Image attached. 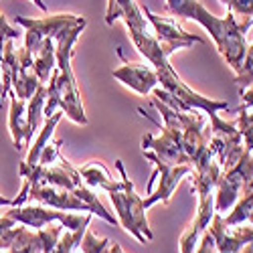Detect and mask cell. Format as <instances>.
<instances>
[{"instance_id":"cell-1","label":"cell","mask_w":253,"mask_h":253,"mask_svg":"<svg viewBox=\"0 0 253 253\" xmlns=\"http://www.w3.org/2000/svg\"><path fill=\"white\" fill-rule=\"evenodd\" d=\"M124 25H126V29H128V35L132 39V43L136 45V49L140 51V55H144L146 61L154 67V71L158 75V83H160L162 89H166L172 97H176L178 101L188 105L191 110H201L205 114H219L221 110L229 108L227 101L205 97V95L197 93L193 87H188L186 83L178 77V73L172 69L170 63H168V57L170 55H168V51L156 39L150 23L142 14V8H140V12L136 16L126 18Z\"/></svg>"},{"instance_id":"cell-2","label":"cell","mask_w":253,"mask_h":253,"mask_svg":"<svg viewBox=\"0 0 253 253\" xmlns=\"http://www.w3.org/2000/svg\"><path fill=\"white\" fill-rule=\"evenodd\" d=\"M166 8L172 16H182L199 23L215 41L227 65L235 73L239 71L247 51L245 35L253 27V18L239 20L233 12H227V16H215L199 0H166Z\"/></svg>"},{"instance_id":"cell-3","label":"cell","mask_w":253,"mask_h":253,"mask_svg":"<svg viewBox=\"0 0 253 253\" xmlns=\"http://www.w3.org/2000/svg\"><path fill=\"white\" fill-rule=\"evenodd\" d=\"M85 23H79L67 31H63L57 39H55V55H57V67L51 73V79L55 81V87L59 93V101H61V112L65 114L71 122L85 126L87 124V116H85V108L81 103V93L77 87V81L73 75V67H71V59H73V47L77 43L79 35L85 29Z\"/></svg>"},{"instance_id":"cell-4","label":"cell","mask_w":253,"mask_h":253,"mask_svg":"<svg viewBox=\"0 0 253 253\" xmlns=\"http://www.w3.org/2000/svg\"><path fill=\"white\" fill-rule=\"evenodd\" d=\"M116 168L120 170V176H122V186L118 191H112L108 195H110V201L114 205L118 223L128 231L132 237H136L140 243H148L154 239V233L148 225V219H146V209H144L142 197L136 195L134 184L128 178V174H126V168H124L122 160L116 162Z\"/></svg>"},{"instance_id":"cell-5","label":"cell","mask_w":253,"mask_h":253,"mask_svg":"<svg viewBox=\"0 0 253 253\" xmlns=\"http://www.w3.org/2000/svg\"><path fill=\"white\" fill-rule=\"evenodd\" d=\"M8 219H12L18 225H25L31 227L33 231H39L51 223H59L63 227H67L69 231H75L83 225H89L91 221V213H79V215H71L65 213V211H59V209H51L45 205H20V207H10V211H6Z\"/></svg>"},{"instance_id":"cell-6","label":"cell","mask_w":253,"mask_h":253,"mask_svg":"<svg viewBox=\"0 0 253 253\" xmlns=\"http://www.w3.org/2000/svg\"><path fill=\"white\" fill-rule=\"evenodd\" d=\"M253 178V152L249 148L243 150L241 158L227 170L221 172L219 182L215 186V211L225 213L231 211L237 199L241 197L243 188Z\"/></svg>"},{"instance_id":"cell-7","label":"cell","mask_w":253,"mask_h":253,"mask_svg":"<svg viewBox=\"0 0 253 253\" xmlns=\"http://www.w3.org/2000/svg\"><path fill=\"white\" fill-rule=\"evenodd\" d=\"M79 23H85V18L79 14H49L45 18H27V16H14V25L25 29V47L35 55L39 47L43 45L45 39H57L63 31H67Z\"/></svg>"},{"instance_id":"cell-8","label":"cell","mask_w":253,"mask_h":253,"mask_svg":"<svg viewBox=\"0 0 253 253\" xmlns=\"http://www.w3.org/2000/svg\"><path fill=\"white\" fill-rule=\"evenodd\" d=\"M20 176L25 178L27 184H49L57 188H65V191H73L83 180L79 176V170L71 166V162L65 156H59L55 164H33L27 166L25 162L20 164Z\"/></svg>"},{"instance_id":"cell-9","label":"cell","mask_w":253,"mask_h":253,"mask_svg":"<svg viewBox=\"0 0 253 253\" xmlns=\"http://www.w3.org/2000/svg\"><path fill=\"white\" fill-rule=\"evenodd\" d=\"M211 118V146L217 154V160L221 164L223 170L233 166L243 150H245V144H243V136L237 128V124H231V122H225L219 118V114H209Z\"/></svg>"},{"instance_id":"cell-10","label":"cell","mask_w":253,"mask_h":253,"mask_svg":"<svg viewBox=\"0 0 253 253\" xmlns=\"http://www.w3.org/2000/svg\"><path fill=\"white\" fill-rule=\"evenodd\" d=\"M144 156L156 166L154 176L158 178V186L154 188V191H150L146 199H142L144 209H150V207H154L158 203H164V205L170 203V197L174 195V188L178 186V182L184 176H188V174L193 172V166L191 164L172 166V164L164 162L162 158H158L154 152H148V150H144Z\"/></svg>"},{"instance_id":"cell-11","label":"cell","mask_w":253,"mask_h":253,"mask_svg":"<svg viewBox=\"0 0 253 253\" xmlns=\"http://www.w3.org/2000/svg\"><path fill=\"white\" fill-rule=\"evenodd\" d=\"M142 14L146 16V20L150 23L156 39L162 43V47L168 51V55H172L176 49H186L191 45H201L205 43V39L197 37L195 33H186L172 16H162V14H154L150 8L140 6Z\"/></svg>"},{"instance_id":"cell-12","label":"cell","mask_w":253,"mask_h":253,"mask_svg":"<svg viewBox=\"0 0 253 253\" xmlns=\"http://www.w3.org/2000/svg\"><path fill=\"white\" fill-rule=\"evenodd\" d=\"M148 150L154 152L158 158H162L164 162L178 166V164H191L188 162V156L182 148V132L174 130V128H168L164 126L162 134L160 136H152V134H146L142 138V152Z\"/></svg>"},{"instance_id":"cell-13","label":"cell","mask_w":253,"mask_h":253,"mask_svg":"<svg viewBox=\"0 0 253 253\" xmlns=\"http://www.w3.org/2000/svg\"><path fill=\"white\" fill-rule=\"evenodd\" d=\"M209 233L213 235L219 253H239L247 243H253V225H235L229 227L221 213L213 215V221L209 225Z\"/></svg>"},{"instance_id":"cell-14","label":"cell","mask_w":253,"mask_h":253,"mask_svg":"<svg viewBox=\"0 0 253 253\" xmlns=\"http://www.w3.org/2000/svg\"><path fill=\"white\" fill-rule=\"evenodd\" d=\"M27 186H29V201H35L39 205H45L51 209H59V211H83V213L93 215L89 205H85L81 199H77L71 191L49 186V184H27Z\"/></svg>"},{"instance_id":"cell-15","label":"cell","mask_w":253,"mask_h":253,"mask_svg":"<svg viewBox=\"0 0 253 253\" xmlns=\"http://www.w3.org/2000/svg\"><path fill=\"white\" fill-rule=\"evenodd\" d=\"M112 75H114V79H118L122 83V85L130 87L138 95H148L160 85L154 67L142 65V63H124V65L120 69H116Z\"/></svg>"},{"instance_id":"cell-16","label":"cell","mask_w":253,"mask_h":253,"mask_svg":"<svg viewBox=\"0 0 253 253\" xmlns=\"http://www.w3.org/2000/svg\"><path fill=\"white\" fill-rule=\"evenodd\" d=\"M39 85H41V81L35 73L33 53L27 47L18 49L16 51V67L12 71V93L18 99L29 101Z\"/></svg>"},{"instance_id":"cell-17","label":"cell","mask_w":253,"mask_h":253,"mask_svg":"<svg viewBox=\"0 0 253 253\" xmlns=\"http://www.w3.org/2000/svg\"><path fill=\"white\" fill-rule=\"evenodd\" d=\"M213 215H215V193L199 197L197 217L180 237V253H195L203 233L209 229L211 221H213Z\"/></svg>"},{"instance_id":"cell-18","label":"cell","mask_w":253,"mask_h":253,"mask_svg":"<svg viewBox=\"0 0 253 253\" xmlns=\"http://www.w3.org/2000/svg\"><path fill=\"white\" fill-rule=\"evenodd\" d=\"M79 170V176L83 180V184H87L89 188H97V191H105V193H112V191H118L122 186V178L116 180L110 170L105 168L103 162L99 160H89L87 164H83Z\"/></svg>"},{"instance_id":"cell-19","label":"cell","mask_w":253,"mask_h":253,"mask_svg":"<svg viewBox=\"0 0 253 253\" xmlns=\"http://www.w3.org/2000/svg\"><path fill=\"white\" fill-rule=\"evenodd\" d=\"M8 130L12 136L14 148L18 152L25 150L29 146L27 144V101L18 99L14 93L10 97V108H8Z\"/></svg>"},{"instance_id":"cell-20","label":"cell","mask_w":253,"mask_h":253,"mask_svg":"<svg viewBox=\"0 0 253 253\" xmlns=\"http://www.w3.org/2000/svg\"><path fill=\"white\" fill-rule=\"evenodd\" d=\"M45 101H47V85L41 83L37 87V91L33 93V97L27 101V144H33V136L37 134V130L41 128V122H43V112H45Z\"/></svg>"},{"instance_id":"cell-21","label":"cell","mask_w":253,"mask_h":253,"mask_svg":"<svg viewBox=\"0 0 253 253\" xmlns=\"http://www.w3.org/2000/svg\"><path fill=\"white\" fill-rule=\"evenodd\" d=\"M239 93H241V108L237 118V128L243 136L245 148L253 152V85Z\"/></svg>"},{"instance_id":"cell-22","label":"cell","mask_w":253,"mask_h":253,"mask_svg":"<svg viewBox=\"0 0 253 253\" xmlns=\"http://www.w3.org/2000/svg\"><path fill=\"white\" fill-rule=\"evenodd\" d=\"M35 61V73L39 77L41 83H47L53 69L57 67V55H55V41L53 39H45L43 45L39 47V51L33 55Z\"/></svg>"},{"instance_id":"cell-23","label":"cell","mask_w":253,"mask_h":253,"mask_svg":"<svg viewBox=\"0 0 253 253\" xmlns=\"http://www.w3.org/2000/svg\"><path fill=\"white\" fill-rule=\"evenodd\" d=\"M253 213V178L247 182V186L243 188L241 197L237 199V203L233 205V209H231V213L225 219V223L229 227H235V225H245L249 221Z\"/></svg>"},{"instance_id":"cell-24","label":"cell","mask_w":253,"mask_h":253,"mask_svg":"<svg viewBox=\"0 0 253 253\" xmlns=\"http://www.w3.org/2000/svg\"><path fill=\"white\" fill-rule=\"evenodd\" d=\"M65 116L63 112H55L51 118H47L45 120V124H43V128H41V132H39V136L35 138V142L31 144V150H29V156H27V160H25V164L27 166H33V164H37L39 162V156H41V152H43V148L51 142V136H53V132H55V128H57V124L61 122V118Z\"/></svg>"},{"instance_id":"cell-25","label":"cell","mask_w":253,"mask_h":253,"mask_svg":"<svg viewBox=\"0 0 253 253\" xmlns=\"http://www.w3.org/2000/svg\"><path fill=\"white\" fill-rule=\"evenodd\" d=\"M71 193H73L77 199H81L85 205H89V209L93 211V215H97L99 219H103L105 223H110V225H118V217H116V215H112L110 211L101 205V201L97 199V195L91 191V188H89L87 184H83V182H81L77 188H73Z\"/></svg>"},{"instance_id":"cell-26","label":"cell","mask_w":253,"mask_h":253,"mask_svg":"<svg viewBox=\"0 0 253 253\" xmlns=\"http://www.w3.org/2000/svg\"><path fill=\"white\" fill-rule=\"evenodd\" d=\"M85 231H87V225H83L75 231H67V233H63L53 249V253H73L79 245H81V239L83 235H85Z\"/></svg>"},{"instance_id":"cell-27","label":"cell","mask_w":253,"mask_h":253,"mask_svg":"<svg viewBox=\"0 0 253 253\" xmlns=\"http://www.w3.org/2000/svg\"><path fill=\"white\" fill-rule=\"evenodd\" d=\"M235 83L239 85V91H243V89L253 85V43L245 51L243 63H241V67L237 71V77H235Z\"/></svg>"},{"instance_id":"cell-28","label":"cell","mask_w":253,"mask_h":253,"mask_svg":"<svg viewBox=\"0 0 253 253\" xmlns=\"http://www.w3.org/2000/svg\"><path fill=\"white\" fill-rule=\"evenodd\" d=\"M110 245H112L110 239H97L91 231L87 229L85 235H83V239H81L79 247H81V253H103Z\"/></svg>"},{"instance_id":"cell-29","label":"cell","mask_w":253,"mask_h":253,"mask_svg":"<svg viewBox=\"0 0 253 253\" xmlns=\"http://www.w3.org/2000/svg\"><path fill=\"white\" fill-rule=\"evenodd\" d=\"M61 227L63 225H49V227L39 229L41 241H43V253H53V249L61 237Z\"/></svg>"},{"instance_id":"cell-30","label":"cell","mask_w":253,"mask_h":253,"mask_svg":"<svg viewBox=\"0 0 253 253\" xmlns=\"http://www.w3.org/2000/svg\"><path fill=\"white\" fill-rule=\"evenodd\" d=\"M227 12H233L237 18H253V0H221Z\"/></svg>"},{"instance_id":"cell-31","label":"cell","mask_w":253,"mask_h":253,"mask_svg":"<svg viewBox=\"0 0 253 253\" xmlns=\"http://www.w3.org/2000/svg\"><path fill=\"white\" fill-rule=\"evenodd\" d=\"M195 253H219V251H217V245H215V239H213V235L209 233V229L203 233V237H201V241H199Z\"/></svg>"},{"instance_id":"cell-32","label":"cell","mask_w":253,"mask_h":253,"mask_svg":"<svg viewBox=\"0 0 253 253\" xmlns=\"http://www.w3.org/2000/svg\"><path fill=\"white\" fill-rule=\"evenodd\" d=\"M18 37H20V31H16L14 27H10L6 16L0 12V39H12V41H16Z\"/></svg>"},{"instance_id":"cell-33","label":"cell","mask_w":253,"mask_h":253,"mask_svg":"<svg viewBox=\"0 0 253 253\" xmlns=\"http://www.w3.org/2000/svg\"><path fill=\"white\" fill-rule=\"evenodd\" d=\"M105 253H124V249H122V245L114 243V245H110V247H108V251H105Z\"/></svg>"},{"instance_id":"cell-34","label":"cell","mask_w":253,"mask_h":253,"mask_svg":"<svg viewBox=\"0 0 253 253\" xmlns=\"http://www.w3.org/2000/svg\"><path fill=\"white\" fill-rule=\"evenodd\" d=\"M12 205H14V201H12V199H6V197L0 195V207H12Z\"/></svg>"},{"instance_id":"cell-35","label":"cell","mask_w":253,"mask_h":253,"mask_svg":"<svg viewBox=\"0 0 253 253\" xmlns=\"http://www.w3.org/2000/svg\"><path fill=\"white\" fill-rule=\"evenodd\" d=\"M33 2H35V4H37L41 10H43V12H47V4L43 2V0H33Z\"/></svg>"},{"instance_id":"cell-36","label":"cell","mask_w":253,"mask_h":253,"mask_svg":"<svg viewBox=\"0 0 253 253\" xmlns=\"http://www.w3.org/2000/svg\"><path fill=\"white\" fill-rule=\"evenodd\" d=\"M239 253H253V243H247Z\"/></svg>"},{"instance_id":"cell-37","label":"cell","mask_w":253,"mask_h":253,"mask_svg":"<svg viewBox=\"0 0 253 253\" xmlns=\"http://www.w3.org/2000/svg\"><path fill=\"white\" fill-rule=\"evenodd\" d=\"M247 223H251V225H253V213H251V217H249V221H247Z\"/></svg>"},{"instance_id":"cell-38","label":"cell","mask_w":253,"mask_h":253,"mask_svg":"<svg viewBox=\"0 0 253 253\" xmlns=\"http://www.w3.org/2000/svg\"><path fill=\"white\" fill-rule=\"evenodd\" d=\"M2 105H4V101H2V97H0V108H2Z\"/></svg>"},{"instance_id":"cell-39","label":"cell","mask_w":253,"mask_h":253,"mask_svg":"<svg viewBox=\"0 0 253 253\" xmlns=\"http://www.w3.org/2000/svg\"><path fill=\"white\" fill-rule=\"evenodd\" d=\"M0 253H8V251H0Z\"/></svg>"},{"instance_id":"cell-40","label":"cell","mask_w":253,"mask_h":253,"mask_svg":"<svg viewBox=\"0 0 253 253\" xmlns=\"http://www.w3.org/2000/svg\"><path fill=\"white\" fill-rule=\"evenodd\" d=\"M105 251H108V249H105ZM105 251H103V253H105Z\"/></svg>"}]
</instances>
